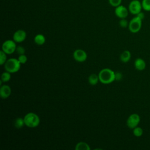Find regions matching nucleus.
I'll return each mask as SVG.
<instances>
[{
  "label": "nucleus",
  "mask_w": 150,
  "mask_h": 150,
  "mask_svg": "<svg viewBox=\"0 0 150 150\" xmlns=\"http://www.w3.org/2000/svg\"><path fill=\"white\" fill-rule=\"evenodd\" d=\"M11 73L5 71L4 72H3L1 74V80L4 82V83H6L9 81L11 80Z\"/></svg>",
  "instance_id": "nucleus-18"
},
{
  "label": "nucleus",
  "mask_w": 150,
  "mask_h": 150,
  "mask_svg": "<svg viewBox=\"0 0 150 150\" xmlns=\"http://www.w3.org/2000/svg\"><path fill=\"white\" fill-rule=\"evenodd\" d=\"M136 16H137L138 17H139L141 19H142V20H143L144 19V18H145V15H144V13L141 11V12H140L139 13H138Z\"/></svg>",
  "instance_id": "nucleus-27"
},
{
  "label": "nucleus",
  "mask_w": 150,
  "mask_h": 150,
  "mask_svg": "<svg viewBox=\"0 0 150 150\" xmlns=\"http://www.w3.org/2000/svg\"><path fill=\"white\" fill-rule=\"evenodd\" d=\"M25 124L29 128H36L40 124V118L35 112H30L27 113L23 117Z\"/></svg>",
  "instance_id": "nucleus-2"
},
{
  "label": "nucleus",
  "mask_w": 150,
  "mask_h": 150,
  "mask_svg": "<svg viewBox=\"0 0 150 150\" xmlns=\"http://www.w3.org/2000/svg\"><path fill=\"white\" fill-rule=\"evenodd\" d=\"M76 150H90L91 148L88 144L84 142H78L76 146Z\"/></svg>",
  "instance_id": "nucleus-16"
},
{
  "label": "nucleus",
  "mask_w": 150,
  "mask_h": 150,
  "mask_svg": "<svg viewBox=\"0 0 150 150\" xmlns=\"http://www.w3.org/2000/svg\"><path fill=\"white\" fill-rule=\"evenodd\" d=\"M119 25L121 28H126L127 27H128L129 22H128V21L127 19H125V18L121 19V20L119 22Z\"/></svg>",
  "instance_id": "nucleus-23"
},
{
  "label": "nucleus",
  "mask_w": 150,
  "mask_h": 150,
  "mask_svg": "<svg viewBox=\"0 0 150 150\" xmlns=\"http://www.w3.org/2000/svg\"><path fill=\"white\" fill-rule=\"evenodd\" d=\"M6 54L4 51L2 50L0 51V64L3 65L7 60Z\"/></svg>",
  "instance_id": "nucleus-21"
},
{
  "label": "nucleus",
  "mask_w": 150,
  "mask_h": 150,
  "mask_svg": "<svg viewBox=\"0 0 150 150\" xmlns=\"http://www.w3.org/2000/svg\"><path fill=\"white\" fill-rule=\"evenodd\" d=\"M14 125L16 128H18V129L22 128L24 125H25L23 118L18 117L16 118L14 122Z\"/></svg>",
  "instance_id": "nucleus-17"
},
{
  "label": "nucleus",
  "mask_w": 150,
  "mask_h": 150,
  "mask_svg": "<svg viewBox=\"0 0 150 150\" xmlns=\"http://www.w3.org/2000/svg\"><path fill=\"white\" fill-rule=\"evenodd\" d=\"M134 67L138 71H143L146 68V62L142 58H137L134 61Z\"/></svg>",
  "instance_id": "nucleus-12"
},
{
  "label": "nucleus",
  "mask_w": 150,
  "mask_h": 150,
  "mask_svg": "<svg viewBox=\"0 0 150 150\" xmlns=\"http://www.w3.org/2000/svg\"><path fill=\"white\" fill-rule=\"evenodd\" d=\"M13 40L16 43H21L23 42L26 38V33L24 30H17L13 35Z\"/></svg>",
  "instance_id": "nucleus-10"
},
{
  "label": "nucleus",
  "mask_w": 150,
  "mask_h": 150,
  "mask_svg": "<svg viewBox=\"0 0 150 150\" xmlns=\"http://www.w3.org/2000/svg\"><path fill=\"white\" fill-rule=\"evenodd\" d=\"M16 42L13 40H6L2 45V50L7 54H11L16 51Z\"/></svg>",
  "instance_id": "nucleus-5"
},
{
  "label": "nucleus",
  "mask_w": 150,
  "mask_h": 150,
  "mask_svg": "<svg viewBox=\"0 0 150 150\" xmlns=\"http://www.w3.org/2000/svg\"><path fill=\"white\" fill-rule=\"evenodd\" d=\"M131 58V52L128 50H125L123 51L120 56V59L122 63H127L128 62Z\"/></svg>",
  "instance_id": "nucleus-13"
},
{
  "label": "nucleus",
  "mask_w": 150,
  "mask_h": 150,
  "mask_svg": "<svg viewBox=\"0 0 150 150\" xmlns=\"http://www.w3.org/2000/svg\"><path fill=\"white\" fill-rule=\"evenodd\" d=\"M110 4L113 7H117L121 5L122 0H108Z\"/></svg>",
  "instance_id": "nucleus-24"
},
{
  "label": "nucleus",
  "mask_w": 150,
  "mask_h": 150,
  "mask_svg": "<svg viewBox=\"0 0 150 150\" xmlns=\"http://www.w3.org/2000/svg\"><path fill=\"white\" fill-rule=\"evenodd\" d=\"M99 81L98 75L96 74H91L88 78V81L91 86H96Z\"/></svg>",
  "instance_id": "nucleus-15"
},
{
  "label": "nucleus",
  "mask_w": 150,
  "mask_h": 150,
  "mask_svg": "<svg viewBox=\"0 0 150 150\" xmlns=\"http://www.w3.org/2000/svg\"><path fill=\"white\" fill-rule=\"evenodd\" d=\"M128 11L131 14L137 15L142 9V4L139 0H132L128 5Z\"/></svg>",
  "instance_id": "nucleus-7"
},
{
  "label": "nucleus",
  "mask_w": 150,
  "mask_h": 150,
  "mask_svg": "<svg viewBox=\"0 0 150 150\" xmlns=\"http://www.w3.org/2000/svg\"><path fill=\"white\" fill-rule=\"evenodd\" d=\"M46 42V38L42 34H38L34 38V42L38 45H43Z\"/></svg>",
  "instance_id": "nucleus-14"
},
{
  "label": "nucleus",
  "mask_w": 150,
  "mask_h": 150,
  "mask_svg": "<svg viewBox=\"0 0 150 150\" xmlns=\"http://www.w3.org/2000/svg\"><path fill=\"white\" fill-rule=\"evenodd\" d=\"M140 121V116L137 113H133L128 117L126 124L129 128L133 129L134 128L138 126Z\"/></svg>",
  "instance_id": "nucleus-6"
},
{
  "label": "nucleus",
  "mask_w": 150,
  "mask_h": 150,
  "mask_svg": "<svg viewBox=\"0 0 150 150\" xmlns=\"http://www.w3.org/2000/svg\"><path fill=\"white\" fill-rule=\"evenodd\" d=\"M115 80H120L122 78V74L120 72H116L115 73Z\"/></svg>",
  "instance_id": "nucleus-26"
},
{
  "label": "nucleus",
  "mask_w": 150,
  "mask_h": 150,
  "mask_svg": "<svg viewBox=\"0 0 150 150\" xmlns=\"http://www.w3.org/2000/svg\"><path fill=\"white\" fill-rule=\"evenodd\" d=\"M142 9L145 11H150V0H142Z\"/></svg>",
  "instance_id": "nucleus-20"
},
{
  "label": "nucleus",
  "mask_w": 150,
  "mask_h": 150,
  "mask_svg": "<svg viewBox=\"0 0 150 150\" xmlns=\"http://www.w3.org/2000/svg\"><path fill=\"white\" fill-rule=\"evenodd\" d=\"M18 60H19V62H20V63L21 64H25L28 61V57L25 54H21V55H19V56L18 57Z\"/></svg>",
  "instance_id": "nucleus-22"
},
{
  "label": "nucleus",
  "mask_w": 150,
  "mask_h": 150,
  "mask_svg": "<svg viewBox=\"0 0 150 150\" xmlns=\"http://www.w3.org/2000/svg\"><path fill=\"white\" fill-rule=\"evenodd\" d=\"M132 132H133L134 135L136 137H140L142 135V134L144 133V131L141 127L137 126L133 129Z\"/></svg>",
  "instance_id": "nucleus-19"
},
{
  "label": "nucleus",
  "mask_w": 150,
  "mask_h": 150,
  "mask_svg": "<svg viewBox=\"0 0 150 150\" xmlns=\"http://www.w3.org/2000/svg\"><path fill=\"white\" fill-rule=\"evenodd\" d=\"M115 15L120 19H124L126 18L128 15V9H127L125 6L124 5H119L117 7H115Z\"/></svg>",
  "instance_id": "nucleus-9"
},
{
  "label": "nucleus",
  "mask_w": 150,
  "mask_h": 150,
  "mask_svg": "<svg viewBox=\"0 0 150 150\" xmlns=\"http://www.w3.org/2000/svg\"><path fill=\"white\" fill-rule=\"evenodd\" d=\"M73 59L77 62L82 63L85 62L87 59V53L82 49H77L73 53Z\"/></svg>",
  "instance_id": "nucleus-8"
},
{
  "label": "nucleus",
  "mask_w": 150,
  "mask_h": 150,
  "mask_svg": "<svg viewBox=\"0 0 150 150\" xmlns=\"http://www.w3.org/2000/svg\"><path fill=\"white\" fill-rule=\"evenodd\" d=\"M21 64L15 58H10L7 59L6 62L4 64V68L6 71L11 73H15L18 72L21 69Z\"/></svg>",
  "instance_id": "nucleus-3"
},
{
  "label": "nucleus",
  "mask_w": 150,
  "mask_h": 150,
  "mask_svg": "<svg viewBox=\"0 0 150 150\" xmlns=\"http://www.w3.org/2000/svg\"><path fill=\"white\" fill-rule=\"evenodd\" d=\"M142 20L141 19L137 16L134 17L129 22L128 25L129 30L133 33H136L138 32L142 27Z\"/></svg>",
  "instance_id": "nucleus-4"
},
{
  "label": "nucleus",
  "mask_w": 150,
  "mask_h": 150,
  "mask_svg": "<svg viewBox=\"0 0 150 150\" xmlns=\"http://www.w3.org/2000/svg\"><path fill=\"white\" fill-rule=\"evenodd\" d=\"M15 52H16V53L19 55L23 54L25 53V49L23 46H17L16 48V51Z\"/></svg>",
  "instance_id": "nucleus-25"
},
{
  "label": "nucleus",
  "mask_w": 150,
  "mask_h": 150,
  "mask_svg": "<svg viewBox=\"0 0 150 150\" xmlns=\"http://www.w3.org/2000/svg\"><path fill=\"white\" fill-rule=\"evenodd\" d=\"M11 88L8 85H1L0 87V96L2 99H6L11 96Z\"/></svg>",
  "instance_id": "nucleus-11"
},
{
  "label": "nucleus",
  "mask_w": 150,
  "mask_h": 150,
  "mask_svg": "<svg viewBox=\"0 0 150 150\" xmlns=\"http://www.w3.org/2000/svg\"><path fill=\"white\" fill-rule=\"evenodd\" d=\"M98 75L99 81L104 84L111 83L115 80V72L108 68H105L101 70Z\"/></svg>",
  "instance_id": "nucleus-1"
}]
</instances>
